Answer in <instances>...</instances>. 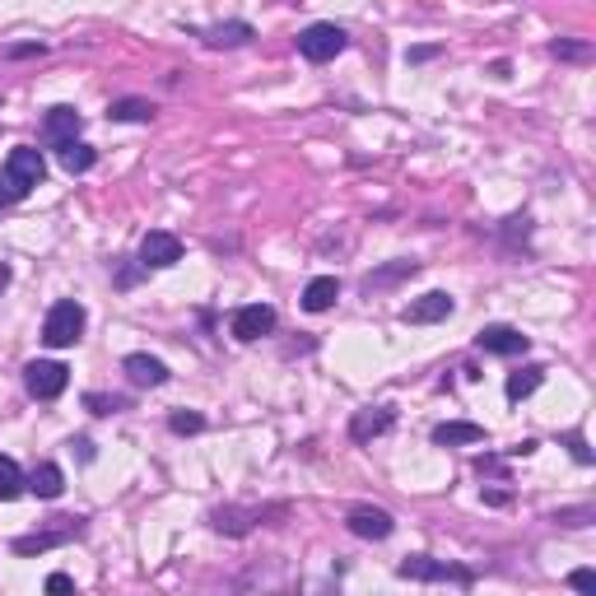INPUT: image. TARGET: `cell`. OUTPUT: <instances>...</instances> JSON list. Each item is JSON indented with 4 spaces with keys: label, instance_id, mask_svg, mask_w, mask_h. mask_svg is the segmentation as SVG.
I'll return each mask as SVG.
<instances>
[{
    "label": "cell",
    "instance_id": "6da1fadb",
    "mask_svg": "<svg viewBox=\"0 0 596 596\" xmlns=\"http://www.w3.org/2000/svg\"><path fill=\"white\" fill-rule=\"evenodd\" d=\"M42 177H47L42 149L19 145V149H10V159H5V168H0V187H5V191L14 196V201H19V196H28V191L38 187Z\"/></svg>",
    "mask_w": 596,
    "mask_h": 596
},
{
    "label": "cell",
    "instance_id": "7a4b0ae2",
    "mask_svg": "<svg viewBox=\"0 0 596 596\" xmlns=\"http://www.w3.org/2000/svg\"><path fill=\"white\" fill-rule=\"evenodd\" d=\"M84 336V308L75 298H61L52 312H47V322H42V340L52 345V350H66L75 340Z\"/></svg>",
    "mask_w": 596,
    "mask_h": 596
},
{
    "label": "cell",
    "instance_id": "3957f363",
    "mask_svg": "<svg viewBox=\"0 0 596 596\" xmlns=\"http://www.w3.org/2000/svg\"><path fill=\"white\" fill-rule=\"evenodd\" d=\"M75 536H84V517H52V527L33 531V536H14V555H47Z\"/></svg>",
    "mask_w": 596,
    "mask_h": 596
},
{
    "label": "cell",
    "instance_id": "277c9868",
    "mask_svg": "<svg viewBox=\"0 0 596 596\" xmlns=\"http://www.w3.org/2000/svg\"><path fill=\"white\" fill-rule=\"evenodd\" d=\"M345 28L340 24H312V28H303L298 33V52L308 56L312 66H322V61H336L340 52H345Z\"/></svg>",
    "mask_w": 596,
    "mask_h": 596
},
{
    "label": "cell",
    "instance_id": "5b68a950",
    "mask_svg": "<svg viewBox=\"0 0 596 596\" xmlns=\"http://www.w3.org/2000/svg\"><path fill=\"white\" fill-rule=\"evenodd\" d=\"M266 517H285V503H275V508H238V503H224L210 513V527L224 531V536H247V531L266 522Z\"/></svg>",
    "mask_w": 596,
    "mask_h": 596
},
{
    "label": "cell",
    "instance_id": "8992f818",
    "mask_svg": "<svg viewBox=\"0 0 596 596\" xmlns=\"http://www.w3.org/2000/svg\"><path fill=\"white\" fill-rule=\"evenodd\" d=\"M70 382V368L56 364V359H33V364L24 368V387L28 396H38V401H56V396L66 392Z\"/></svg>",
    "mask_w": 596,
    "mask_h": 596
},
{
    "label": "cell",
    "instance_id": "52a82bcc",
    "mask_svg": "<svg viewBox=\"0 0 596 596\" xmlns=\"http://www.w3.org/2000/svg\"><path fill=\"white\" fill-rule=\"evenodd\" d=\"M396 573L410 578V583H471V569H457V564H443V559H429V555L401 559Z\"/></svg>",
    "mask_w": 596,
    "mask_h": 596
},
{
    "label": "cell",
    "instance_id": "ba28073f",
    "mask_svg": "<svg viewBox=\"0 0 596 596\" xmlns=\"http://www.w3.org/2000/svg\"><path fill=\"white\" fill-rule=\"evenodd\" d=\"M182 261V238L177 233H163V229H149L140 238V266H177Z\"/></svg>",
    "mask_w": 596,
    "mask_h": 596
},
{
    "label": "cell",
    "instance_id": "9c48e42d",
    "mask_svg": "<svg viewBox=\"0 0 596 596\" xmlns=\"http://www.w3.org/2000/svg\"><path fill=\"white\" fill-rule=\"evenodd\" d=\"M345 527H350L359 541H387L396 522H392V513H387V508H368V503H359V508H350Z\"/></svg>",
    "mask_w": 596,
    "mask_h": 596
},
{
    "label": "cell",
    "instance_id": "30bf717a",
    "mask_svg": "<svg viewBox=\"0 0 596 596\" xmlns=\"http://www.w3.org/2000/svg\"><path fill=\"white\" fill-rule=\"evenodd\" d=\"M275 331V308L266 303H247V308L233 312V336L238 340H261Z\"/></svg>",
    "mask_w": 596,
    "mask_h": 596
},
{
    "label": "cell",
    "instance_id": "8fae6325",
    "mask_svg": "<svg viewBox=\"0 0 596 596\" xmlns=\"http://www.w3.org/2000/svg\"><path fill=\"white\" fill-rule=\"evenodd\" d=\"M475 345H480L485 354H503V359H508V354H522V350H527L531 340L522 336L517 326H485V331L475 336Z\"/></svg>",
    "mask_w": 596,
    "mask_h": 596
},
{
    "label": "cell",
    "instance_id": "7c38bea8",
    "mask_svg": "<svg viewBox=\"0 0 596 596\" xmlns=\"http://www.w3.org/2000/svg\"><path fill=\"white\" fill-rule=\"evenodd\" d=\"M80 131H84V117L75 108H52L47 112V122H42V136L52 140L56 149L70 145V140H80Z\"/></svg>",
    "mask_w": 596,
    "mask_h": 596
},
{
    "label": "cell",
    "instance_id": "4fadbf2b",
    "mask_svg": "<svg viewBox=\"0 0 596 596\" xmlns=\"http://www.w3.org/2000/svg\"><path fill=\"white\" fill-rule=\"evenodd\" d=\"M443 317H452V298L438 294V289L415 298L410 308H401V322H410V326H429V322H443Z\"/></svg>",
    "mask_w": 596,
    "mask_h": 596
},
{
    "label": "cell",
    "instance_id": "5bb4252c",
    "mask_svg": "<svg viewBox=\"0 0 596 596\" xmlns=\"http://www.w3.org/2000/svg\"><path fill=\"white\" fill-rule=\"evenodd\" d=\"M122 368L131 373V382H140V387H163V382H168V364L154 359V354H126Z\"/></svg>",
    "mask_w": 596,
    "mask_h": 596
},
{
    "label": "cell",
    "instance_id": "9a60e30c",
    "mask_svg": "<svg viewBox=\"0 0 596 596\" xmlns=\"http://www.w3.org/2000/svg\"><path fill=\"white\" fill-rule=\"evenodd\" d=\"M387 429H392V410H387V406L359 410V415L350 420V438H354V443H368V438L387 434Z\"/></svg>",
    "mask_w": 596,
    "mask_h": 596
},
{
    "label": "cell",
    "instance_id": "2e32d148",
    "mask_svg": "<svg viewBox=\"0 0 596 596\" xmlns=\"http://www.w3.org/2000/svg\"><path fill=\"white\" fill-rule=\"evenodd\" d=\"M28 489H33L38 499H61L66 475H61V466H56V461H42V466H33V475H28Z\"/></svg>",
    "mask_w": 596,
    "mask_h": 596
},
{
    "label": "cell",
    "instance_id": "e0dca14e",
    "mask_svg": "<svg viewBox=\"0 0 596 596\" xmlns=\"http://www.w3.org/2000/svg\"><path fill=\"white\" fill-rule=\"evenodd\" d=\"M336 298H340V280H336V275H317V280H308V289H303V308H308V312H326Z\"/></svg>",
    "mask_w": 596,
    "mask_h": 596
},
{
    "label": "cell",
    "instance_id": "ac0fdd59",
    "mask_svg": "<svg viewBox=\"0 0 596 596\" xmlns=\"http://www.w3.org/2000/svg\"><path fill=\"white\" fill-rule=\"evenodd\" d=\"M434 443L438 447H457V443H485V429L480 424H466V420H447L434 429Z\"/></svg>",
    "mask_w": 596,
    "mask_h": 596
},
{
    "label": "cell",
    "instance_id": "d6986e66",
    "mask_svg": "<svg viewBox=\"0 0 596 596\" xmlns=\"http://www.w3.org/2000/svg\"><path fill=\"white\" fill-rule=\"evenodd\" d=\"M205 47H243L247 38H252V24H243V19H233V24H215V28H201Z\"/></svg>",
    "mask_w": 596,
    "mask_h": 596
},
{
    "label": "cell",
    "instance_id": "ffe728a7",
    "mask_svg": "<svg viewBox=\"0 0 596 596\" xmlns=\"http://www.w3.org/2000/svg\"><path fill=\"white\" fill-rule=\"evenodd\" d=\"M108 117L112 122H149V117H154V103H149V98H117L108 108Z\"/></svg>",
    "mask_w": 596,
    "mask_h": 596
},
{
    "label": "cell",
    "instance_id": "44dd1931",
    "mask_svg": "<svg viewBox=\"0 0 596 596\" xmlns=\"http://www.w3.org/2000/svg\"><path fill=\"white\" fill-rule=\"evenodd\" d=\"M94 163H98V154L84 145V140H70V145H61V168H66V173H89Z\"/></svg>",
    "mask_w": 596,
    "mask_h": 596
},
{
    "label": "cell",
    "instance_id": "7402d4cb",
    "mask_svg": "<svg viewBox=\"0 0 596 596\" xmlns=\"http://www.w3.org/2000/svg\"><path fill=\"white\" fill-rule=\"evenodd\" d=\"M545 382V368L531 364V368H517L513 378H508V401H522V396H531L536 387Z\"/></svg>",
    "mask_w": 596,
    "mask_h": 596
},
{
    "label": "cell",
    "instance_id": "603a6c76",
    "mask_svg": "<svg viewBox=\"0 0 596 596\" xmlns=\"http://www.w3.org/2000/svg\"><path fill=\"white\" fill-rule=\"evenodd\" d=\"M28 489V480H24V471L14 466L10 457H0V503H10V499H19Z\"/></svg>",
    "mask_w": 596,
    "mask_h": 596
},
{
    "label": "cell",
    "instance_id": "cb8c5ba5",
    "mask_svg": "<svg viewBox=\"0 0 596 596\" xmlns=\"http://www.w3.org/2000/svg\"><path fill=\"white\" fill-rule=\"evenodd\" d=\"M84 406L94 410V415H117V410H126V396H98V392H89V396H84Z\"/></svg>",
    "mask_w": 596,
    "mask_h": 596
},
{
    "label": "cell",
    "instance_id": "d4e9b609",
    "mask_svg": "<svg viewBox=\"0 0 596 596\" xmlns=\"http://www.w3.org/2000/svg\"><path fill=\"white\" fill-rule=\"evenodd\" d=\"M168 429H173V434H201L205 420H201V415H187V410H182V415H173V420H168Z\"/></svg>",
    "mask_w": 596,
    "mask_h": 596
},
{
    "label": "cell",
    "instance_id": "484cf974",
    "mask_svg": "<svg viewBox=\"0 0 596 596\" xmlns=\"http://www.w3.org/2000/svg\"><path fill=\"white\" fill-rule=\"evenodd\" d=\"M569 587H573V592H583V596H596V573L592 569H573Z\"/></svg>",
    "mask_w": 596,
    "mask_h": 596
},
{
    "label": "cell",
    "instance_id": "4316f807",
    "mask_svg": "<svg viewBox=\"0 0 596 596\" xmlns=\"http://www.w3.org/2000/svg\"><path fill=\"white\" fill-rule=\"evenodd\" d=\"M47 596H75L70 573H47Z\"/></svg>",
    "mask_w": 596,
    "mask_h": 596
},
{
    "label": "cell",
    "instance_id": "83f0119b",
    "mask_svg": "<svg viewBox=\"0 0 596 596\" xmlns=\"http://www.w3.org/2000/svg\"><path fill=\"white\" fill-rule=\"evenodd\" d=\"M555 522H564V527H587V522H592V508H578V513H559Z\"/></svg>",
    "mask_w": 596,
    "mask_h": 596
},
{
    "label": "cell",
    "instance_id": "f1b7e54d",
    "mask_svg": "<svg viewBox=\"0 0 596 596\" xmlns=\"http://www.w3.org/2000/svg\"><path fill=\"white\" fill-rule=\"evenodd\" d=\"M569 447H573V457L583 461V466H587V461H592V452H587V447H583V438H578V434H573V438H569Z\"/></svg>",
    "mask_w": 596,
    "mask_h": 596
},
{
    "label": "cell",
    "instance_id": "f546056e",
    "mask_svg": "<svg viewBox=\"0 0 596 596\" xmlns=\"http://www.w3.org/2000/svg\"><path fill=\"white\" fill-rule=\"evenodd\" d=\"M438 56V47H415V52H410V61H434Z\"/></svg>",
    "mask_w": 596,
    "mask_h": 596
},
{
    "label": "cell",
    "instance_id": "4dcf8cb0",
    "mask_svg": "<svg viewBox=\"0 0 596 596\" xmlns=\"http://www.w3.org/2000/svg\"><path fill=\"white\" fill-rule=\"evenodd\" d=\"M5 205H14V196H10L5 187H0V210H5Z\"/></svg>",
    "mask_w": 596,
    "mask_h": 596
},
{
    "label": "cell",
    "instance_id": "1f68e13d",
    "mask_svg": "<svg viewBox=\"0 0 596 596\" xmlns=\"http://www.w3.org/2000/svg\"><path fill=\"white\" fill-rule=\"evenodd\" d=\"M5 285H10V271H5V266H0V289H5Z\"/></svg>",
    "mask_w": 596,
    "mask_h": 596
}]
</instances>
